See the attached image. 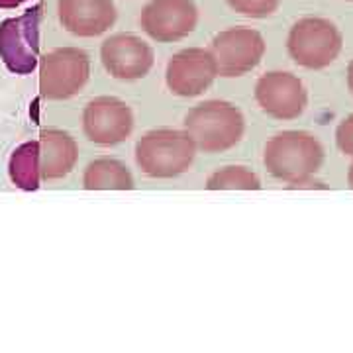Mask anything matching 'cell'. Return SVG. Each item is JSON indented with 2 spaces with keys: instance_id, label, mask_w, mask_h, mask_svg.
Here are the masks:
<instances>
[{
  "instance_id": "9a60e30c",
  "label": "cell",
  "mask_w": 353,
  "mask_h": 353,
  "mask_svg": "<svg viewBox=\"0 0 353 353\" xmlns=\"http://www.w3.org/2000/svg\"><path fill=\"white\" fill-rule=\"evenodd\" d=\"M83 187L87 190H132L134 176L124 163L101 157L87 165Z\"/></svg>"
},
{
  "instance_id": "52a82bcc",
  "label": "cell",
  "mask_w": 353,
  "mask_h": 353,
  "mask_svg": "<svg viewBox=\"0 0 353 353\" xmlns=\"http://www.w3.org/2000/svg\"><path fill=\"white\" fill-rule=\"evenodd\" d=\"M265 39L253 28H228L216 34L210 43V53L214 57L218 75L232 79L253 71L263 59Z\"/></svg>"
},
{
  "instance_id": "ba28073f",
  "label": "cell",
  "mask_w": 353,
  "mask_h": 353,
  "mask_svg": "<svg viewBox=\"0 0 353 353\" xmlns=\"http://www.w3.org/2000/svg\"><path fill=\"white\" fill-rule=\"evenodd\" d=\"M199 24V8L192 0H152L139 16L141 30L159 43L187 38Z\"/></svg>"
},
{
  "instance_id": "30bf717a",
  "label": "cell",
  "mask_w": 353,
  "mask_h": 353,
  "mask_svg": "<svg viewBox=\"0 0 353 353\" xmlns=\"http://www.w3.org/2000/svg\"><path fill=\"white\" fill-rule=\"evenodd\" d=\"M255 101L267 116L275 120H296L306 110L308 92L303 81L287 71H271L259 77Z\"/></svg>"
},
{
  "instance_id": "d6986e66",
  "label": "cell",
  "mask_w": 353,
  "mask_h": 353,
  "mask_svg": "<svg viewBox=\"0 0 353 353\" xmlns=\"http://www.w3.org/2000/svg\"><path fill=\"white\" fill-rule=\"evenodd\" d=\"M336 143L341 153L353 157V114L340 122V126L336 130Z\"/></svg>"
},
{
  "instance_id": "9c48e42d",
  "label": "cell",
  "mask_w": 353,
  "mask_h": 353,
  "mask_svg": "<svg viewBox=\"0 0 353 353\" xmlns=\"http://www.w3.org/2000/svg\"><path fill=\"white\" fill-rule=\"evenodd\" d=\"M134 114L126 102L114 97H99L83 110V132L97 145H118L130 138Z\"/></svg>"
},
{
  "instance_id": "ffe728a7",
  "label": "cell",
  "mask_w": 353,
  "mask_h": 353,
  "mask_svg": "<svg viewBox=\"0 0 353 353\" xmlns=\"http://www.w3.org/2000/svg\"><path fill=\"white\" fill-rule=\"evenodd\" d=\"M289 189H326V187H324V183L312 181V176H310V179H304L299 183H292V185H289Z\"/></svg>"
},
{
  "instance_id": "5bb4252c",
  "label": "cell",
  "mask_w": 353,
  "mask_h": 353,
  "mask_svg": "<svg viewBox=\"0 0 353 353\" xmlns=\"http://www.w3.org/2000/svg\"><path fill=\"white\" fill-rule=\"evenodd\" d=\"M79 159L77 141L61 130H43L39 136V171L46 179H63Z\"/></svg>"
},
{
  "instance_id": "8992f818",
  "label": "cell",
  "mask_w": 353,
  "mask_h": 353,
  "mask_svg": "<svg viewBox=\"0 0 353 353\" xmlns=\"http://www.w3.org/2000/svg\"><path fill=\"white\" fill-rule=\"evenodd\" d=\"M39 18L41 6L36 4L0 24V57L16 75H30L38 67Z\"/></svg>"
},
{
  "instance_id": "7402d4cb",
  "label": "cell",
  "mask_w": 353,
  "mask_h": 353,
  "mask_svg": "<svg viewBox=\"0 0 353 353\" xmlns=\"http://www.w3.org/2000/svg\"><path fill=\"white\" fill-rule=\"evenodd\" d=\"M347 87H350V90H352L353 94V59L350 61V65H347Z\"/></svg>"
},
{
  "instance_id": "4fadbf2b",
  "label": "cell",
  "mask_w": 353,
  "mask_h": 353,
  "mask_svg": "<svg viewBox=\"0 0 353 353\" xmlns=\"http://www.w3.org/2000/svg\"><path fill=\"white\" fill-rule=\"evenodd\" d=\"M57 14L65 30L79 38L106 34L118 18L112 0H59Z\"/></svg>"
},
{
  "instance_id": "44dd1931",
  "label": "cell",
  "mask_w": 353,
  "mask_h": 353,
  "mask_svg": "<svg viewBox=\"0 0 353 353\" xmlns=\"http://www.w3.org/2000/svg\"><path fill=\"white\" fill-rule=\"evenodd\" d=\"M22 2H26V0H0V8H4V10L16 8V6H20Z\"/></svg>"
},
{
  "instance_id": "603a6c76",
  "label": "cell",
  "mask_w": 353,
  "mask_h": 353,
  "mask_svg": "<svg viewBox=\"0 0 353 353\" xmlns=\"http://www.w3.org/2000/svg\"><path fill=\"white\" fill-rule=\"evenodd\" d=\"M347 183H350V187L353 189V163L350 165V171H347Z\"/></svg>"
},
{
  "instance_id": "cb8c5ba5",
  "label": "cell",
  "mask_w": 353,
  "mask_h": 353,
  "mask_svg": "<svg viewBox=\"0 0 353 353\" xmlns=\"http://www.w3.org/2000/svg\"><path fill=\"white\" fill-rule=\"evenodd\" d=\"M350 2H353V0H350Z\"/></svg>"
},
{
  "instance_id": "3957f363",
  "label": "cell",
  "mask_w": 353,
  "mask_h": 353,
  "mask_svg": "<svg viewBox=\"0 0 353 353\" xmlns=\"http://www.w3.org/2000/svg\"><path fill=\"white\" fill-rule=\"evenodd\" d=\"M196 145L185 130H152L136 143V163L152 179H173L190 169Z\"/></svg>"
},
{
  "instance_id": "5b68a950",
  "label": "cell",
  "mask_w": 353,
  "mask_h": 353,
  "mask_svg": "<svg viewBox=\"0 0 353 353\" xmlns=\"http://www.w3.org/2000/svg\"><path fill=\"white\" fill-rule=\"evenodd\" d=\"M90 77V59L79 48L50 51L39 65V90L48 101H67L79 94Z\"/></svg>"
},
{
  "instance_id": "6da1fadb",
  "label": "cell",
  "mask_w": 353,
  "mask_h": 353,
  "mask_svg": "<svg viewBox=\"0 0 353 353\" xmlns=\"http://www.w3.org/2000/svg\"><path fill=\"white\" fill-rule=\"evenodd\" d=\"M263 163L275 179L292 185L318 173L324 163V148L308 132L287 130L267 141Z\"/></svg>"
},
{
  "instance_id": "7a4b0ae2",
  "label": "cell",
  "mask_w": 353,
  "mask_h": 353,
  "mask_svg": "<svg viewBox=\"0 0 353 353\" xmlns=\"http://www.w3.org/2000/svg\"><path fill=\"white\" fill-rule=\"evenodd\" d=\"M185 132L196 150L222 153L240 143L245 132V118L238 106L226 101H204L185 116Z\"/></svg>"
},
{
  "instance_id": "7c38bea8",
  "label": "cell",
  "mask_w": 353,
  "mask_h": 353,
  "mask_svg": "<svg viewBox=\"0 0 353 353\" xmlns=\"http://www.w3.org/2000/svg\"><path fill=\"white\" fill-rule=\"evenodd\" d=\"M101 61L114 79H143L155 63L153 48L134 34H114L101 46Z\"/></svg>"
},
{
  "instance_id": "2e32d148",
  "label": "cell",
  "mask_w": 353,
  "mask_h": 353,
  "mask_svg": "<svg viewBox=\"0 0 353 353\" xmlns=\"http://www.w3.org/2000/svg\"><path fill=\"white\" fill-rule=\"evenodd\" d=\"M10 179L22 190L39 189V141H26L16 148L10 157Z\"/></svg>"
},
{
  "instance_id": "e0dca14e",
  "label": "cell",
  "mask_w": 353,
  "mask_h": 353,
  "mask_svg": "<svg viewBox=\"0 0 353 353\" xmlns=\"http://www.w3.org/2000/svg\"><path fill=\"white\" fill-rule=\"evenodd\" d=\"M206 189L208 190H259L261 189V181L253 171L248 167L240 165H230L222 167L220 171H216L208 176L206 181Z\"/></svg>"
},
{
  "instance_id": "ac0fdd59",
  "label": "cell",
  "mask_w": 353,
  "mask_h": 353,
  "mask_svg": "<svg viewBox=\"0 0 353 353\" xmlns=\"http://www.w3.org/2000/svg\"><path fill=\"white\" fill-rule=\"evenodd\" d=\"M234 12L248 18H267L277 12L281 0H226Z\"/></svg>"
},
{
  "instance_id": "8fae6325",
  "label": "cell",
  "mask_w": 353,
  "mask_h": 353,
  "mask_svg": "<svg viewBox=\"0 0 353 353\" xmlns=\"http://www.w3.org/2000/svg\"><path fill=\"white\" fill-rule=\"evenodd\" d=\"M218 77L214 57L210 50L189 48L175 53L165 71V81L169 90L176 97H199L214 83Z\"/></svg>"
},
{
  "instance_id": "277c9868",
  "label": "cell",
  "mask_w": 353,
  "mask_h": 353,
  "mask_svg": "<svg viewBox=\"0 0 353 353\" xmlns=\"http://www.w3.org/2000/svg\"><path fill=\"white\" fill-rule=\"evenodd\" d=\"M343 48L338 26L326 18H303L290 28L287 51L290 59L304 69H326Z\"/></svg>"
}]
</instances>
